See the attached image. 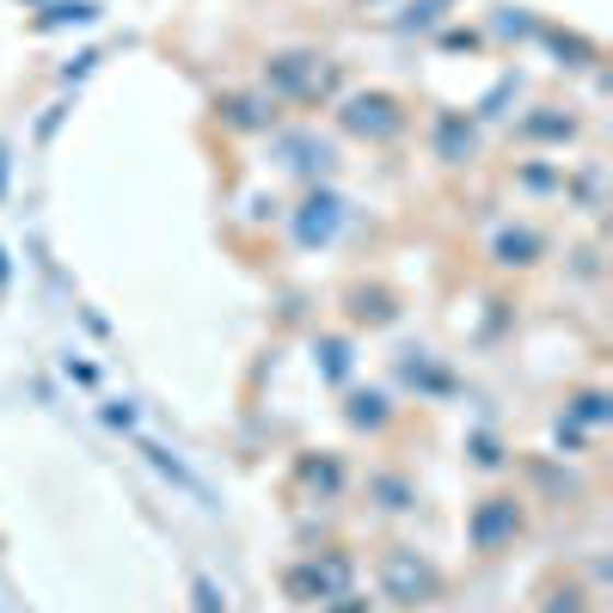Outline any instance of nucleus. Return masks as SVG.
Here are the masks:
<instances>
[{
  "label": "nucleus",
  "instance_id": "nucleus-1",
  "mask_svg": "<svg viewBox=\"0 0 613 613\" xmlns=\"http://www.w3.org/2000/svg\"><path fill=\"white\" fill-rule=\"evenodd\" d=\"M350 123H356V129H368V123H374V129H393V117H386V99H362V105L350 111Z\"/></svg>",
  "mask_w": 613,
  "mask_h": 613
}]
</instances>
